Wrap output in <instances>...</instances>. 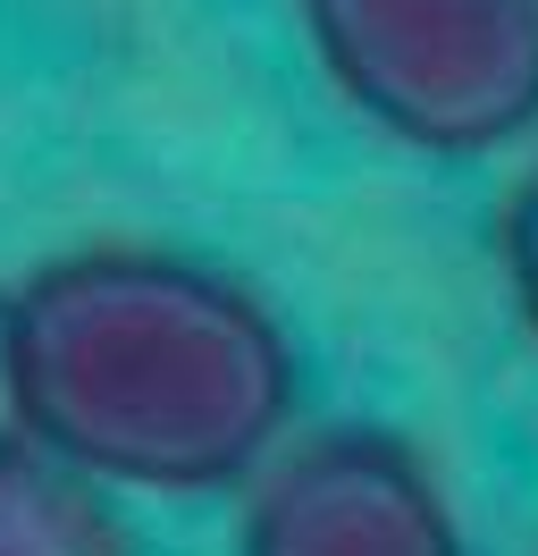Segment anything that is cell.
<instances>
[{
	"instance_id": "obj_4",
	"label": "cell",
	"mask_w": 538,
	"mask_h": 556,
	"mask_svg": "<svg viewBox=\"0 0 538 556\" xmlns=\"http://www.w3.org/2000/svg\"><path fill=\"white\" fill-rule=\"evenodd\" d=\"M0 556H134L101 489L34 439L0 447Z\"/></svg>"
},
{
	"instance_id": "obj_5",
	"label": "cell",
	"mask_w": 538,
	"mask_h": 556,
	"mask_svg": "<svg viewBox=\"0 0 538 556\" xmlns=\"http://www.w3.org/2000/svg\"><path fill=\"white\" fill-rule=\"evenodd\" d=\"M504 287H513V313H522V329L538 346V169L504 203Z\"/></svg>"
},
{
	"instance_id": "obj_6",
	"label": "cell",
	"mask_w": 538,
	"mask_h": 556,
	"mask_svg": "<svg viewBox=\"0 0 538 556\" xmlns=\"http://www.w3.org/2000/svg\"><path fill=\"white\" fill-rule=\"evenodd\" d=\"M26 421H17V363H9V287H0V447H17Z\"/></svg>"
},
{
	"instance_id": "obj_3",
	"label": "cell",
	"mask_w": 538,
	"mask_h": 556,
	"mask_svg": "<svg viewBox=\"0 0 538 556\" xmlns=\"http://www.w3.org/2000/svg\"><path fill=\"white\" fill-rule=\"evenodd\" d=\"M244 556H471L421 455L387 430H320L269 455L244 506Z\"/></svg>"
},
{
	"instance_id": "obj_2",
	"label": "cell",
	"mask_w": 538,
	"mask_h": 556,
	"mask_svg": "<svg viewBox=\"0 0 538 556\" xmlns=\"http://www.w3.org/2000/svg\"><path fill=\"white\" fill-rule=\"evenodd\" d=\"M311 60L370 127L479 161L538 127V0H295Z\"/></svg>"
},
{
	"instance_id": "obj_1",
	"label": "cell",
	"mask_w": 538,
	"mask_h": 556,
	"mask_svg": "<svg viewBox=\"0 0 538 556\" xmlns=\"http://www.w3.org/2000/svg\"><path fill=\"white\" fill-rule=\"evenodd\" d=\"M17 421L93 489L210 497L286 447L295 338L244 278L161 244H76L9 287Z\"/></svg>"
}]
</instances>
